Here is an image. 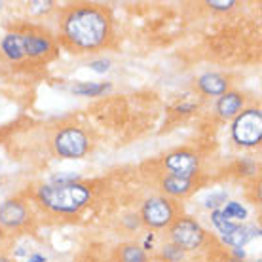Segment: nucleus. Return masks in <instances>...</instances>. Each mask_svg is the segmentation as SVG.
I'll return each mask as SVG.
<instances>
[{
  "label": "nucleus",
  "mask_w": 262,
  "mask_h": 262,
  "mask_svg": "<svg viewBox=\"0 0 262 262\" xmlns=\"http://www.w3.org/2000/svg\"><path fill=\"white\" fill-rule=\"evenodd\" d=\"M0 262H12V260H10V258H6L4 255H0Z\"/></svg>",
  "instance_id": "obj_24"
},
{
  "label": "nucleus",
  "mask_w": 262,
  "mask_h": 262,
  "mask_svg": "<svg viewBox=\"0 0 262 262\" xmlns=\"http://www.w3.org/2000/svg\"><path fill=\"white\" fill-rule=\"evenodd\" d=\"M234 262H237V260H234Z\"/></svg>",
  "instance_id": "obj_25"
},
{
  "label": "nucleus",
  "mask_w": 262,
  "mask_h": 262,
  "mask_svg": "<svg viewBox=\"0 0 262 262\" xmlns=\"http://www.w3.org/2000/svg\"><path fill=\"white\" fill-rule=\"evenodd\" d=\"M221 202H226V194H213V196L207 198V207H216V205H221Z\"/></svg>",
  "instance_id": "obj_20"
},
{
  "label": "nucleus",
  "mask_w": 262,
  "mask_h": 262,
  "mask_svg": "<svg viewBox=\"0 0 262 262\" xmlns=\"http://www.w3.org/2000/svg\"><path fill=\"white\" fill-rule=\"evenodd\" d=\"M165 167L171 171L173 177L190 179L200 167L198 156L188 150H177L165 158Z\"/></svg>",
  "instance_id": "obj_8"
},
{
  "label": "nucleus",
  "mask_w": 262,
  "mask_h": 262,
  "mask_svg": "<svg viewBox=\"0 0 262 262\" xmlns=\"http://www.w3.org/2000/svg\"><path fill=\"white\" fill-rule=\"evenodd\" d=\"M211 219H213V224H215L216 228L221 230V234H223V236H226V234H230L232 230L236 228V224H232V223H230L228 219H226V216L223 215V211H215V213H213V216H211Z\"/></svg>",
  "instance_id": "obj_16"
},
{
  "label": "nucleus",
  "mask_w": 262,
  "mask_h": 262,
  "mask_svg": "<svg viewBox=\"0 0 262 262\" xmlns=\"http://www.w3.org/2000/svg\"><path fill=\"white\" fill-rule=\"evenodd\" d=\"M92 192L80 183L48 184L38 190L40 203L55 213H76L90 202Z\"/></svg>",
  "instance_id": "obj_2"
},
{
  "label": "nucleus",
  "mask_w": 262,
  "mask_h": 262,
  "mask_svg": "<svg viewBox=\"0 0 262 262\" xmlns=\"http://www.w3.org/2000/svg\"><path fill=\"white\" fill-rule=\"evenodd\" d=\"M198 85H200V90H202L203 93H207V95H224L226 90H228L226 78L221 76V74H215V72H207V74L200 76Z\"/></svg>",
  "instance_id": "obj_10"
},
{
  "label": "nucleus",
  "mask_w": 262,
  "mask_h": 262,
  "mask_svg": "<svg viewBox=\"0 0 262 262\" xmlns=\"http://www.w3.org/2000/svg\"><path fill=\"white\" fill-rule=\"evenodd\" d=\"M164 256H165V258H169V260H181V258H183V249H179L177 245L165 247Z\"/></svg>",
  "instance_id": "obj_18"
},
{
  "label": "nucleus",
  "mask_w": 262,
  "mask_h": 262,
  "mask_svg": "<svg viewBox=\"0 0 262 262\" xmlns=\"http://www.w3.org/2000/svg\"><path fill=\"white\" fill-rule=\"evenodd\" d=\"M53 148L63 158H82L88 152V137L78 127H65L53 139Z\"/></svg>",
  "instance_id": "obj_5"
},
{
  "label": "nucleus",
  "mask_w": 262,
  "mask_h": 262,
  "mask_svg": "<svg viewBox=\"0 0 262 262\" xmlns=\"http://www.w3.org/2000/svg\"><path fill=\"white\" fill-rule=\"evenodd\" d=\"M223 215L226 216V219H245L247 216V211L243 209L239 203H236V202H230V203H226V207L223 209Z\"/></svg>",
  "instance_id": "obj_17"
},
{
  "label": "nucleus",
  "mask_w": 262,
  "mask_h": 262,
  "mask_svg": "<svg viewBox=\"0 0 262 262\" xmlns=\"http://www.w3.org/2000/svg\"><path fill=\"white\" fill-rule=\"evenodd\" d=\"M108 65H111L108 61H93L90 67H92L95 72H106V71H108Z\"/></svg>",
  "instance_id": "obj_21"
},
{
  "label": "nucleus",
  "mask_w": 262,
  "mask_h": 262,
  "mask_svg": "<svg viewBox=\"0 0 262 262\" xmlns=\"http://www.w3.org/2000/svg\"><path fill=\"white\" fill-rule=\"evenodd\" d=\"M243 105V97L239 93L236 92H226L224 95H221L219 99V103H216V111L219 114L223 116V118H232V116H236L239 108Z\"/></svg>",
  "instance_id": "obj_11"
},
{
  "label": "nucleus",
  "mask_w": 262,
  "mask_h": 262,
  "mask_svg": "<svg viewBox=\"0 0 262 262\" xmlns=\"http://www.w3.org/2000/svg\"><path fill=\"white\" fill-rule=\"evenodd\" d=\"M253 236H255V228H245V226H239V224H236V228L232 230L230 234L223 236V239L228 243V245H232V247L239 249V247H242V245H245V243L249 242Z\"/></svg>",
  "instance_id": "obj_13"
},
{
  "label": "nucleus",
  "mask_w": 262,
  "mask_h": 262,
  "mask_svg": "<svg viewBox=\"0 0 262 262\" xmlns=\"http://www.w3.org/2000/svg\"><path fill=\"white\" fill-rule=\"evenodd\" d=\"M162 186H164V190L167 194H171V196H186L192 190V181L190 179H181L169 175V177L164 179Z\"/></svg>",
  "instance_id": "obj_12"
},
{
  "label": "nucleus",
  "mask_w": 262,
  "mask_h": 262,
  "mask_svg": "<svg viewBox=\"0 0 262 262\" xmlns=\"http://www.w3.org/2000/svg\"><path fill=\"white\" fill-rule=\"evenodd\" d=\"M2 52L6 53L10 59H36L46 61L53 53L52 40L44 34L34 33H10L2 40Z\"/></svg>",
  "instance_id": "obj_3"
},
{
  "label": "nucleus",
  "mask_w": 262,
  "mask_h": 262,
  "mask_svg": "<svg viewBox=\"0 0 262 262\" xmlns=\"http://www.w3.org/2000/svg\"><path fill=\"white\" fill-rule=\"evenodd\" d=\"M63 34L78 50H95L111 38V21L99 8H74L63 21Z\"/></svg>",
  "instance_id": "obj_1"
},
{
  "label": "nucleus",
  "mask_w": 262,
  "mask_h": 262,
  "mask_svg": "<svg viewBox=\"0 0 262 262\" xmlns=\"http://www.w3.org/2000/svg\"><path fill=\"white\" fill-rule=\"evenodd\" d=\"M232 135L237 144L253 146L258 144L262 139V112L258 108H249L242 112L234 122Z\"/></svg>",
  "instance_id": "obj_4"
},
{
  "label": "nucleus",
  "mask_w": 262,
  "mask_h": 262,
  "mask_svg": "<svg viewBox=\"0 0 262 262\" xmlns=\"http://www.w3.org/2000/svg\"><path fill=\"white\" fill-rule=\"evenodd\" d=\"M143 223L152 226V228H164L171 224L175 211L169 200L165 198H150L148 202L143 205Z\"/></svg>",
  "instance_id": "obj_7"
},
{
  "label": "nucleus",
  "mask_w": 262,
  "mask_h": 262,
  "mask_svg": "<svg viewBox=\"0 0 262 262\" xmlns=\"http://www.w3.org/2000/svg\"><path fill=\"white\" fill-rule=\"evenodd\" d=\"M105 90H108V84H80V85H74L72 88V92L78 93V95H99V93H103Z\"/></svg>",
  "instance_id": "obj_15"
},
{
  "label": "nucleus",
  "mask_w": 262,
  "mask_h": 262,
  "mask_svg": "<svg viewBox=\"0 0 262 262\" xmlns=\"http://www.w3.org/2000/svg\"><path fill=\"white\" fill-rule=\"evenodd\" d=\"M203 230L202 226L190 219H179L171 226V239L173 245H177L179 249L190 251L200 247L203 242Z\"/></svg>",
  "instance_id": "obj_6"
},
{
  "label": "nucleus",
  "mask_w": 262,
  "mask_h": 262,
  "mask_svg": "<svg viewBox=\"0 0 262 262\" xmlns=\"http://www.w3.org/2000/svg\"><path fill=\"white\" fill-rule=\"evenodd\" d=\"M207 6H211L213 10H221V12H224V10H230L232 6H236V2H234V0H228V2H215V0H209Z\"/></svg>",
  "instance_id": "obj_19"
},
{
  "label": "nucleus",
  "mask_w": 262,
  "mask_h": 262,
  "mask_svg": "<svg viewBox=\"0 0 262 262\" xmlns=\"http://www.w3.org/2000/svg\"><path fill=\"white\" fill-rule=\"evenodd\" d=\"M29 219V211H27L25 203L19 200H8L2 203L0 207V226L2 228H21Z\"/></svg>",
  "instance_id": "obj_9"
},
{
  "label": "nucleus",
  "mask_w": 262,
  "mask_h": 262,
  "mask_svg": "<svg viewBox=\"0 0 262 262\" xmlns=\"http://www.w3.org/2000/svg\"><path fill=\"white\" fill-rule=\"evenodd\" d=\"M2 239H4V230H2V226H0V245H2Z\"/></svg>",
  "instance_id": "obj_23"
},
{
  "label": "nucleus",
  "mask_w": 262,
  "mask_h": 262,
  "mask_svg": "<svg viewBox=\"0 0 262 262\" xmlns=\"http://www.w3.org/2000/svg\"><path fill=\"white\" fill-rule=\"evenodd\" d=\"M118 262H146V255L135 243H125L118 249Z\"/></svg>",
  "instance_id": "obj_14"
},
{
  "label": "nucleus",
  "mask_w": 262,
  "mask_h": 262,
  "mask_svg": "<svg viewBox=\"0 0 262 262\" xmlns=\"http://www.w3.org/2000/svg\"><path fill=\"white\" fill-rule=\"evenodd\" d=\"M29 262H46V258L42 255H33L31 258H29Z\"/></svg>",
  "instance_id": "obj_22"
}]
</instances>
